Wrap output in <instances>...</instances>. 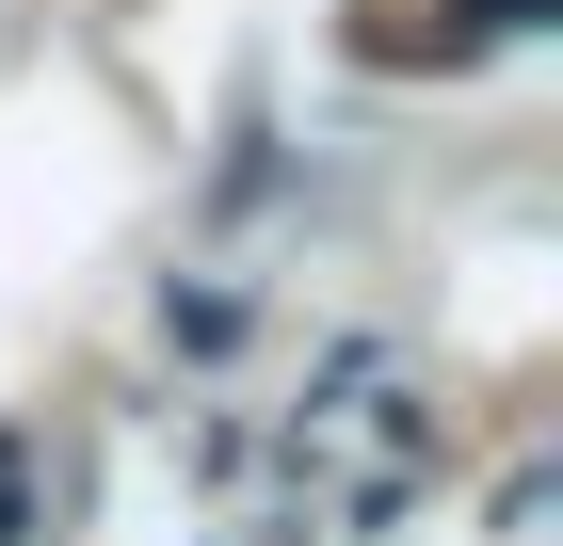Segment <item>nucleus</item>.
<instances>
[{"instance_id": "nucleus-1", "label": "nucleus", "mask_w": 563, "mask_h": 546, "mask_svg": "<svg viewBox=\"0 0 563 546\" xmlns=\"http://www.w3.org/2000/svg\"><path fill=\"white\" fill-rule=\"evenodd\" d=\"M451 16H467V33H531L548 0H451Z\"/></svg>"}]
</instances>
